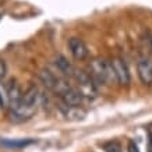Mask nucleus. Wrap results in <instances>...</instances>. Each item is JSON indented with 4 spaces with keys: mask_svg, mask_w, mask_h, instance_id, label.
<instances>
[{
    "mask_svg": "<svg viewBox=\"0 0 152 152\" xmlns=\"http://www.w3.org/2000/svg\"><path fill=\"white\" fill-rule=\"evenodd\" d=\"M61 112L63 115L69 120H81L85 117V112L80 107H71V106H66L61 103Z\"/></svg>",
    "mask_w": 152,
    "mask_h": 152,
    "instance_id": "obj_8",
    "label": "nucleus"
},
{
    "mask_svg": "<svg viewBox=\"0 0 152 152\" xmlns=\"http://www.w3.org/2000/svg\"><path fill=\"white\" fill-rule=\"evenodd\" d=\"M6 73H7V64L3 59H0V80L4 78Z\"/></svg>",
    "mask_w": 152,
    "mask_h": 152,
    "instance_id": "obj_11",
    "label": "nucleus"
},
{
    "mask_svg": "<svg viewBox=\"0 0 152 152\" xmlns=\"http://www.w3.org/2000/svg\"><path fill=\"white\" fill-rule=\"evenodd\" d=\"M89 77L92 78L96 88L99 85H105V84H117L110 61H107L105 59H94L91 61V64H89Z\"/></svg>",
    "mask_w": 152,
    "mask_h": 152,
    "instance_id": "obj_1",
    "label": "nucleus"
},
{
    "mask_svg": "<svg viewBox=\"0 0 152 152\" xmlns=\"http://www.w3.org/2000/svg\"><path fill=\"white\" fill-rule=\"evenodd\" d=\"M73 78L75 80L80 94H81L84 98L94 99V98L96 96L98 88H96V85L94 84L92 78L89 77V74H88V73H85V71H83V70H77V69H75V73H74Z\"/></svg>",
    "mask_w": 152,
    "mask_h": 152,
    "instance_id": "obj_2",
    "label": "nucleus"
},
{
    "mask_svg": "<svg viewBox=\"0 0 152 152\" xmlns=\"http://www.w3.org/2000/svg\"><path fill=\"white\" fill-rule=\"evenodd\" d=\"M103 149L105 152H123L121 151V145L117 141H109V142L103 144Z\"/></svg>",
    "mask_w": 152,
    "mask_h": 152,
    "instance_id": "obj_10",
    "label": "nucleus"
},
{
    "mask_svg": "<svg viewBox=\"0 0 152 152\" xmlns=\"http://www.w3.org/2000/svg\"><path fill=\"white\" fill-rule=\"evenodd\" d=\"M67 45H69L70 53L73 55L74 59L85 60L88 57V55H89V50H88L87 45H85L84 41L80 39V38H70L69 42H67Z\"/></svg>",
    "mask_w": 152,
    "mask_h": 152,
    "instance_id": "obj_4",
    "label": "nucleus"
},
{
    "mask_svg": "<svg viewBox=\"0 0 152 152\" xmlns=\"http://www.w3.org/2000/svg\"><path fill=\"white\" fill-rule=\"evenodd\" d=\"M127 152H140L137 144L134 142V141H131V140H130L129 144H127Z\"/></svg>",
    "mask_w": 152,
    "mask_h": 152,
    "instance_id": "obj_12",
    "label": "nucleus"
},
{
    "mask_svg": "<svg viewBox=\"0 0 152 152\" xmlns=\"http://www.w3.org/2000/svg\"><path fill=\"white\" fill-rule=\"evenodd\" d=\"M148 152H152V126L148 127Z\"/></svg>",
    "mask_w": 152,
    "mask_h": 152,
    "instance_id": "obj_13",
    "label": "nucleus"
},
{
    "mask_svg": "<svg viewBox=\"0 0 152 152\" xmlns=\"http://www.w3.org/2000/svg\"><path fill=\"white\" fill-rule=\"evenodd\" d=\"M137 71H138V77L144 85H152V61L148 57L140 59L137 63Z\"/></svg>",
    "mask_w": 152,
    "mask_h": 152,
    "instance_id": "obj_5",
    "label": "nucleus"
},
{
    "mask_svg": "<svg viewBox=\"0 0 152 152\" xmlns=\"http://www.w3.org/2000/svg\"><path fill=\"white\" fill-rule=\"evenodd\" d=\"M63 105L66 106H71V107H80L83 103L84 96L80 94L78 89H74V88H69L64 94L60 95Z\"/></svg>",
    "mask_w": 152,
    "mask_h": 152,
    "instance_id": "obj_6",
    "label": "nucleus"
},
{
    "mask_svg": "<svg viewBox=\"0 0 152 152\" xmlns=\"http://www.w3.org/2000/svg\"><path fill=\"white\" fill-rule=\"evenodd\" d=\"M35 142V140H4L1 141V145H4L7 148H14V149H20V148H25L28 145Z\"/></svg>",
    "mask_w": 152,
    "mask_h": 152,
    "instance_id": "obj_9",
    "label": "nucleus"
},
{
    "mask_svg": "<svg viewBox=\"0 0 152 152\" xmlns=\"http://www.w3.org/2000/svg\"><path fill=\"white\" fill-rule=\"evenodd\" d=\"M53 63H55L56 69L59 70L63 75H66V77H73L74 73H75V67L70 63L69 59H67V57H64V56H61V55L55 56Z\"/></svg>",
    "mask_w": 152,
    "mask_h": 152,
    "instance_id": "obj_7",
    "label": "nucleus"
},
{
    "mask_svg": "<svg viewBox=\"0 0 152 152\" xmlns=\"http://www.w3.org/2000/svg\"><path fill=\"white\" fill-rule=\"evenodd\" d=\"M112 69L115 71V77L117 84L120 85H129L130 84V71L126 61L121 57H113L110 60Z\"/></svg>",
    "mask_w": 152,
    "mask_h": 152,
    "instance_id": "obj_3",
    "label": "nucleus"
}]
</instances>
